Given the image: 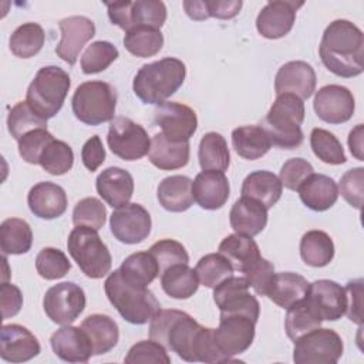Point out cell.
Listing matches in <instances>:
<instances>
[{"instance_id":"1f68e13d","label":"cell","mask_w":364,"mask_h":364,"mask_svg":"<svg viewBox=\"0 0 364 364\" xmlns=\"http://www.w3.org/2000/svg\"><path fill=\"white\" fill-rule=\"evenodd\" d=\"M309 284L307 279L297 273H274L266 296L279 307L287 309L307 294Z\"/></svg>"},{"instance_id":"be15d7a7","label":"cell","mask_w":364,"mask_h":364,"mask_svg":"<svg viewBox=\"0 0 364 364\" xmlns=\"http://www.w3.org/2000/svg\"><path fill=\"white\" fill-rule=\"evenodd\" d=\"M185 13L196 21H202L209 18L208 9H206V0H185L183 1Z\"/></svg>"},{"instance_id":"d6986e66","label":"cell","mask_w":364,"mask_h":364,"mask_svg":"<svg viewBox=\"0 0 364 364\" xmlns=\"http://www.w3.org/2000/svg\"><path fill=\"white\" fill-rule=\"evenodd\" d=\"M306 299L321 320L336 321L346 314L347 294L337 282L320 279L310 283Z\"/></svg>"},{"instance_id":"e7e4bbea","label":"cell","mask_w":364,"mask_h":364,"mask_svg":"<svg viewBox=\"0 0 364 364\" xmlns=\"http://www.w3.org/2000/svg\"><path fill=\"white\" fill-rule=\"evenodd\" d=\"M348 146L353 154L358 161H363V124H358L354 129H351L348 135Z\"/></svg>"},{"instance_id":"c3c4849f","label":"cell","mask_w":364,"mask_h":364,"mask_svg":"<svg viewBox=\"0 0 364 364\" xmlns=\"http://www.w3.org/2000/svg\"><path fill=\"white\" fill-rule=\"evenodd\" d=\"M7 128L11 136L18 141L23 135L33 129L47 128V119L36 114L27 101H20L9 112Z\"/></svg>"},{"instance_id":"cb8c5ba5","label":"cell","mask_w":364,"mask_h":364,"mask_svg":"<svg viewBox=\"0 0 364 364\" xmlns=\"http://www.w3.org/2000/svg\"><path fill=\"white\" fill-rule=\"evenodd\" d=\"M229 192V181L222 171H202L192 181L193 199L202 209H220L228 202Z\"/></svg>"},{"instance_id":"52a82bcc","label":"cell","mask_w":364,"mask_h":364,"mask_svg":"<svg viewBox=\"0 0 364 364\" xmlns=\"http://www.w3.org/2000/svg\"><path fill=\"white\" fill-rule=\"evenodd\" d=\"M67 249L81 272L90 279H101L111 270V253L95 229L75 226L68 235Z\"/></svg>"},{"instance_id":"ba28073f","label":"cell","mask_w":364,"mask_h":364,"mask_svg":"<svg viewBox=\"0 0 364 364\" xmlns=\"http://www.w3.org/2000/svg\"><path fill=\"white\" fill-rule=\"evenodd\" d=\"M77 119L87 125H101L112 121L117 108V91L105 81L80 84L71 100Z\"/></svg>"},{"instance_id":"7dc6e473","label":"cell","mask_w":364,"mask_h":364,"mask_svg":"<svg viewBox=\"0 0 364 364\" xmlns=\"http://www.w3.org/2000/svg\"><path fill=\"white\" fill-rule=\"evenodd\" d=\"M118 48L109 41L91 43L81 55V70L84 74H97L107 70L117 58Z\"/></svg>"},{"instance_id":"6125c7cd","label":"cell","mask_w":364,"mask_h":364,"mask_svg":"<svg viewBox=\"0 0 364 364\" xmlns=\"http://www.w3.org/2000/svg\"><path fill=\"white\" fill-rule=\"evenodd\" d=\"M242 4L243 3L240 0H206L209 17H216L220 20H228L237 16Z\"/></svg>"},{"instance_id":"bcb514c9","label":"cell","mask_w":364,"mask_h":364,"mask_svg":"<svg viewBox=\"0 0 364 364\" xmlns=\"http://www.w3.org/2000/svg\"><path fill=\"white\" fill-rule=\"evenodd\" d=\"M38 164L51 175H64L73 168L74 152L67 142L54 138L44 148Z\"/></svg>"},{"instance_id":"9f6ffc18","label":"cell","mask_w":364,"mask_h":364,"mask_svg":"<svg viewBox=\"0 0 364 364\" xmlns=\"http://www.w3.org/2000/svg\"><path fill=\"white\" fill-rule=\"evenodd\" d=\"M242 273H243V277L247 280L249 286L259 296H266L269 284L274 276V266L267 259L260 256Z\"/></svg>"},{"instance_id":"7402d4cb","label":"cell","mask_w":364,"mask_h":364,"mask_svg":"<svg viewBox=\"0 0 364 364\" xmlns=\"http://www.w3.org/2000/svg\"><path fill=\"white\" fill-rule=\"evenodd\" d=\"M314 68L306 61H289L282 65L274 78V91L279 94H294L301 100H307L316 90Z\"/></svg>"},{"instance_id":"f6af8a7d","label":"cell","mask_w":364,"mask_h":364,"mask_svg":"<svg viewBox=\"0 0 364 364\" xmlns=\"http://www.w3.org/2000/svg\"><path fill=\"white\" fill-rule=\"evenodd\" d=\"M310 145L314 155L324 164L341 165L347 161L341 142L327 129L314 128L310 134Z\"/></svg>"},{"instance_id":"9c48e42d","label":"cell","mask_w":364,"mask_h":364,"mask_svg":"<svg viewBox=\"0 0 364 364\" xmlns=\"http://www.w3.org/2000/svg\"><path fill=\"white\" fill-rule=\"evenodd\" d=\"M293 343L296 364H336L344 350L341 337L331 328L317 327Z\"/></svg>"},{"instance_id":"e575fe53","label":"cell","mask_w":364,"mask_h":364,"mask_svg":"<svg viewBox=\"0 0 364 364\" xmlns=\"http://www.w3.org/2000/svg\"><path fill=\"white\" fill-rule=\"evenodd\" d=\"M218 250L229 260L233 270H237L240 273L260 257L259 246L252 239V236L240 233L228 235L220 242Z\"/></svg>"},{"instance_id":"6da1fadb","label":"cell","mask_w":364,"mask_h":364,"mask_svg":"<svg viewBox=\"0 0 364 364\" xmlns=\"http://www.w3.org/2000/svg\"><path fill=\"white\" fill-rule=\"evenodd\" d=\"M318 54L330 73L343 78L357 77L364 71V34L348 20H334L323 33Z\"/></svg>"},{"instance_id":"5b68a950","label":"cell","mask_w":364,"mask_h":364,"mask_svg":"<svg viewBox=\"0 0 364 364\" xmlns=\"http://www.w3.org/2000/svg\"><path fill=\"white\" fill-rule=\"evenodd\" d=\"M200 324L181 310H159L151 320L149 337L192 363V347Z\"/></svg>"},{"instance_id":"db71d44e","label":"cell","mask_w":364,"mask_h":364,"mask_svg":"<svg viewBox=\"0 0 364 364\" xmlns=\"http://www.w3.org/2000/svg\"><path fill=\"white\" fill-rule=\"evenodd\" d=\"M54 139L47 128H37L23 135L18 142V154L27 162L37 165L44 148Z\"/></svg>"},{"instance_id":"4316f807","label":"cell","mask_w":364,"mask_h":364,"mask_svg":"<svg viewBox=\"0 0 364 364\" xmlns=\"http://www.w3.org/2000/svg\"><path fill=\"white\" fill-rule=\"evenodd\" d=\"M230 226L236 233L246 236L259 235L267 225V209L256 199L242 196L229 212Z\"/></svg>"},{"instance_id":"7bdbcfd3","label":"cell","mask_w":364,"mask_h":364,"mask_svg":"<svg viewBox=\"0 0 364 364\" xmlns=\"http://www.w3.org/2000/svg\"><path fill=\"white\" fill-rule=\"evenodd\" d=\"M164 46V36L159 28L135 27L125 33L124 47L135 57H152L161 51Z\"/></svg>"},{"instance_id":"816d5d0a","label":"cell","mask_w":364,"mask_h":364,"mask_svg":"<svg viewBox=\"0 0 364 364\" xmlns=\"http://www.w3.org/2000/svg\"><path fill=\"white\" fill-rule=\"evenodd\" d=\"M107 219V209L97 198H84L74 206L73 223L75 226H87L91 229H101Z\"/></svg>"},{"instance_id":"680465c9","label":"cell","mask_w":364,"mask_h":364,"mask_svg":"<svg viewBox=\"0 0 364 364\" xmlns=\"http://www.w3.org/2000/svg\"><path fill=\"white\" fill-rule=\"evenodd\" d=\"M346 294H347V310L346 314L347 317L357 323L358 326L363 324V314H361V307H363V279H354L347 283L344 287Z\"/></svg>"},{"instance_id":"f546056e","label":"cell","mask_w":364,"mask_h":364,"mask_svg":"<svg viewBox=\"0 0 364 364\" xmlns=\"http://www.w3.org/2000/svg\"><path fill=\"white\" fill-rule=\"evenodd\" d=\"M159 205L169 212H185L193 205L192 179L185 175L164 178L156 191Z\"/></svg>"},{"instance_id":"9a60e30c","label":"cell","mask_w":364,"mask_h":364,"mask_svg":"<svg viewBox=\"0 0 364 364\" xmlns=\"http://www.w3.org/2000/svg\"><path fill=\"white\" fill-rule=\"evenodd\" d=\"M151 226V215L139 203L122 205L109 218V228L114 237L125 245L141 243L148 237Z\"/></svg>"},{"instance_id":"4dcf8cb0","label":"cell","mask_w":364,"mask_h":364,"mask_svg":"<svg viewBox=\"0 0 364 364\" xmlns=\"http://www.w3.org/2000/svg\"><path fill=\"white\" fill-rule=\"evenodd\" d=\"M92 344L94 355L111 351L119 338L118 324L107 314H90L80 326Z\"/></svg>"},{"instance_id":"6f0895ef","label":"cell","mask_w":364,"mask_h":364,"mask_svg":"<svg viewBox=\"0 0 364 364\" xmlns=\"http://www.w3.org/2000/svg\"><path fill=\"white\" fill-rule=\"evenodd\" d=\"M363 183H364V168L357 166L348 169L340 179V193L344 200L355 209H361L363 205Z\"/></svg>"},{"instance_id":"f907efd6","label":"cell","mask_w":364,"mask_h":364,"mask_svg":"<svg viewBox=\"0 0 364 364\" xmlns=\"http://www.w3.org/2000/svg\"><path fill=\"white\" fill-rule=\"evenodd\" d=\"M149 253L159 266V274L175 264H188L189 255L182 243L173 239H162L149 247Z\"/></svg>"},{"instance_id":"3957f363","label":"cell","mask_w":364,"mask_h":364,"mask_svg":"<svg viewBox=\"0 0 364 364\" xmlns=\"http://www.w3.org/2000/svg\"><path fill=\"white\" fill-rule=\"evenodd\" d=\"M304 102L294 94H279L266 114L262 128L272 145L282 149H294L301 145L304 135L300 125L304 121Z\"/></svg>"},{"instance_id":"ac0fdd59","label":"cell","mask_w":364,"mask_h":364,"mask_svg":"<svg viewBox=\"0 0 364 364\" xmlns=\"http://www.w3.org/2000/svg\"><path fill=\"white\" fill-rule=\"evenodd\" d=\"M61 40L55 47V54L68 65H74L80 51L95 36V24L84 16L65 17L58 23Z\"/></svg>"},{"instance_id":"ffe728a7","label":"cell","mask_w":364,"mask_h":364,"mask_svg":"<svg viewBox=\"0 0 364 364\" xmlns=\"http://www.w3.org/2000/svg\"><path fill=\"white\" fill-rule=\"evenodd\" d=\"M303 1H269L260 10L256 18V28L264 38H280L290 33L296 21V11L303 6Z\"/></svg>"},{"instance_id":"30bf717a","label":"cell","mask_w":364,"mask_h":364,"mask_svg":"<svg viewBox=\"0 0 364 364\" xmlns=\"http://www.w3.org/2000/svg\"><path fill=\"white\" fill-rule=\"evenodd\" d=\"M108 17L112 24L129 31L135 27L161 28L166 20V7L159 0H136L107 3Z\"/></svg>"},{"instance_id":"d6a6232c","label":"cell","mask_w":364,"mask_h":364,"mask_svg":"<svg viewBox=\"0 0 364 364\" xmlns=\"http://www.w3.org/2000/svg\"><path fill=\"white\" fill-rule=\"evenodd\" d=\"M283 185L270 171H255L249 173L242 183V196L259 200L266 209L273 208L282 196Z\"/></svg>"},{"instance_id":"603a6c76","label":"cell","mask_w":364,"mask_h":364,"mask_svg":"<svg viewBox=\"0 0 364 364\" xmlns=\"http://www.w3.org/2000/svg\"><path fill=\"white\" fill-rule=\"evenodd\" d=\"M54 354L67 363H87L92 353V344L81 327L63 326L50 337Z\"/></svg>"},{"instance_id":"f5cc1de1","label":"cell","mask_w":364,"mask_h":364,"mask_svg":"<svg viewBox=\"0 0 364 364\" xmlns=\"http://www.w3.org/2000/svg\"><path fill=\"white\" fill-rule=\"evenodd\" d=\"M128 364L138 363H154V364H169L171 357L166 353V348L155 340H142L134 344L128 354L124 358Z\"/></svg>"},{"instance_id":"4fadbf2b","label":"cell","mask_w":364,"mask_h":364,"mask_svg":"<svg viewBox=\"0 0 364 364\" xmlns=\"http://www.w3.org/2000/svg\"><path fill=\"white\" fill-rule=\"evenodd\" d=\"M255 326L256 321L246 314H220L219 327L215 328V337L218 346L229 361H232L235 355L245 353L252 346L256 333Z\"/></svg>"},{"instance_id":"44dd1931","label":"cell","mask_w":364,"mask_h":364,"mask_svg":"<svg viewBox=\"0 0 364 364\" xmlns=\"http://www.w3.org/2000/svg\"><path fill=\"white\" fill-rule=\"evenodd\" d=\"M41 351L37 337L20 324H4L0 330V357L9 363H24Z\"/></svg>"},{"instance_id":"8d00e7d4","label":"cell","mask_w":364,"mask_h":364,"mask_svg":"<svg viewBox=\"0 0 364 364\" xmlns=\"http://www.w3.org/2000/svg\"><path fill=\"white\" fill-rule=\"evenodd\" d=\"M33 232L30 225L18 218H9L0 225V247L4 256L24 255L31 249Z\"/></svg>"},{"instance_id":"74e56055","label":"cell","mask_w":364,"mask_h":364,"mask_svg":"<svg viewBox=\"0 0 364 364\" xmlns=\"http://www.w3.org/2000/svg\"><path fill=\"white\" fill-rule=\"evenodd\" d=\"M300 256L311 267H324L334 257L333 239L323 230H309L300 240Z\"/></svg>"},{"instance_id":"d590c367","label":"cell","mask_w":364,"mask_h":364,"mask_svg":"<svg viewBox=\"0 0 364 364\" xmlns=\"http://www.w3.org/2000/svg\"><path fill=\"white\" fill-rule=\"evenodd\" d=\"M161 286L169 297L183 300L198 291L199 280L195 269L188 264H175L161 273Z\"/></svg>"},{"instance_id":"277c9868","label":"cell","mask_w":364,"mask_h":364,"mask_svg":"<svg viewBox=\"0 0 364 364\" xmlns=\"http://www.w3.org/2000/svg\"><path fill=\"white\" fill-rule=\"evenodd\" d=\"M109 303L121 317L131 324H145L161 310V304L148 287H139L127 282L119 269L109 273L104 283Z\"/></svg>"},{"instance_id":"f1b7e54d","label":"cell","mask_w":364,"mask_h":364,"mask_svg":"<svg viewBox=\"0 0 364 364\" xmlns=\"http://www.w3.org/2000/svg\"><path fill=\"white\" fill-rule=\"evenodd\" d=\"M301 202L311 210L330 209L338 198V188L333 178L323 173H311L297 189Z\"/></svg>"},{"instance_id":"ee69618b","label":"cell","mask_w":364,"mask_h":364,"mask_svg":"<svg viewBox=\"0 0 364 364\" xmlns=\"http://www.w3.org/2000/svg\"><path fill=\"white\" fill-rule=\"evenodd\" d=\"M199 284L213 289L225 279L233 276V267L220 253H209L199 259L195 267Z\"/></svg>"},{"instance_id":"8992f818","label":"cell","mask_w":364,"mask_h":364,"mask_svg":"<svg viewBox=\"0 0 364 364\" xmlns=\"http://www.w3.org/2000/svg\"><path fill=\"white\" fill-rule=\"evenodd\" d=\"M70 85L67 71L57 65H46L37 71L30 82L26 101L41 118H53L63 108Z\"/></svg>"},{"instance_id":"ab89813d","label":"cell","mask_w":364,"mask_h":364,"mask_svg":"<svg viewBox=\"0 0 364 364\" xmlns=\"http://www.w3.org/2000/svg\"><path fill=\"white\" fill-rule=\"evenodd\" d=\"M321 321L323 320L304 296L303 299L287 307V314L284 320L286 334L291 341H296L303 334L320 327Z\"/></svg>"},{"instance_id":"11a10c76","label":"cell","mask_w":364,"mask_h":364,"mask_svg":"<svg viewBox=\"0 0 364 364\" xmlns=\"http://www.w3.org/2000/svg\"><path fill=\"white\" fill-rule=\"evenodd\" d=\"M314 169L311 164L303 158L287 159L279 173L282 185L290 191H297L299 186L311 175Z\"/></svg>"},{"instance_id":"91938a15","label":"cell","mask_w":364,"mask_h":364,"mask_svg":"<svg viewBox=\"0 0 364 364\" xmlns=\"http://www.w3.org/2000/svg\"><path fill=\"white\" fill-rule=\"evenodd\" d=\"M81 161L82 165L91 172L97 171L102 165L105 161V149L98 135H94L85 141L81 148Z\"/></svg>"},{"instance_id":"83f0119b","label":"cell","mask_w":364,"mask_h":364,"mask_svg":"<svg viewBox=\"0 0 364 364\" xmlns=\"http://www.w3.org/2000/svg\"><path fill=\"white\" fill-rule=\"evenodd\" d=\"M189 152L188 141H172L159 132L151 141L148 159L158 169L173 171L183 168L189 162Z\"/></svg>"},{"instance_id":"d4e9b609","label":"cell","mask_w":364,"mask_h":364,"mask_svg":"<svg viewBox=\"0 0 364 364\" xmlns=\"http://www.w3.org/2000/svg\"><path fill=\"white\" fill-rule=\"evenodd\" d=\"M27 203L34 216L50 220L60 218L67 210V195L54 182H38L30 189Z\"/></svg>"},{"instance_id":"484cf974","label":"cell","mask_w":364,"mask_h":364,"mask_svg":"<svg viewBox=\"0 0 364 364\" xmlns=\"http://www.w3.org/2000/svg\"><path fill=\"white\" fill-rule=\"evenodd\" d=\"M95 188L98 195L111 208H119L127 205L132 198L134 178L122 168L109 166L97 176Z\"/></svg>"},{"instance_id":"94428289","label":"cell","mask_w":364,"mask_h":364,"mask_svg":"<svg viewBox=\"0 0 364 364\" xmlns=\"http://www.w3.org/2000/svg\"><path fill=\"white\" fill-rule=\"evenodd\" d=\"M0 303L3 318L16 316L23 306V294L20 289L11 283L3 282L0 287Z\"/></svg>"},{"instance_id":"f35d334b","label":"cell","mask_w":364,"mask_h":364,"mask_svg":"<svg viewBox=\"0 0 364 364\" xmlns=\"http://www.w3.org/2000/svg\"><path fill=\"white\" fill-rule=\"evenodd\" d=\"M202 171L225 172L230 164V154L226 139L219 132H208L202 136L198 149Z\"/></svg>"},{"instance_id":"8fae6325","label":"cell","mask_w":364,"mask_h":364,"mask_svg":"<svg viewBox=\"0 0 364 364\" xmlns=\"http://www.w3.org/2000/svg\"><path fill=\"white\" fill-rule=\"evenodd\" d=\"M107 142L111 152L124 161L141 159L151 148L145 128L128 117H115L111 121Z\"/></svg>"},{"instance_id":"5bb4252c","label":"cell","mask_w":364,"mask_h":364,"mask_svg":"<svg viewBox=\"0 0 364 364\" xmlns=\"http://www.w3.org/2000/svg\"><path fill=\"white\" fill-rule=\"evenodd\" d=\"M249 283L245 277L230 276L213 287V300L220 314L240 313L249 316L257 323L260 304L257 299L249 293Z\"/></svg>"},{"instance_id":"7c38bea8","label":"cell","mask_w":364,"mask_h":364,"mask_svg":"<svg viewBox=\"0 0 364 364\" xmlns=\"http://www.w3.org/2000/svg\"><path fill=\"white\" fill-rule=\"evenodd\" d=\"M43 307L47 317L60 326L75 321L85 309L84 290L73 283L63 282L51 286L43 299Z\"/></svg>"},{"instance_id":"681fc988","label":"cell","mask_w":364,"mask_h":364,"mask_svg":"<svg viewBox=\"0 0 364 364\" xmlns=\"http://www.w3.org/2000/svg\"><path fill=\"white\" fill-rule=\"evenodd\" d=\"M71 269L67 255L55 247H43L36 256V270L46 280L64 277Z\"/></svg>"},{"instance_id":"7a4b0ae2","label":"cell","mask_w":364,"mask_h":364,"mask_svg":"<svg viewBox=\"0 0 364 364\" xmlns=\"http://www.w3.org/2000/svg\"><path fill=\"white\" fill-rule=\"evenodd\" d=\"M186 67L175 57L144 64L134 77L132 90L144 104L159 105L173 95L185 81Z\"/></svg>"},{"instance_id":"2e32d148","label":"cell","mask_w":364,"mask_h":364,"mask_svg":"<svg viewBox=\"0 0 364 364\" xmlns=\"http://www.w3.org/2000/svg\"><path fill=\"white\" fill-rule=\"evenodd\" d=\"M154 122L172 141H189L198 128L196 112L181 102L165 101L154 111Z\"/></svg>"},{"instance_id":"60d3db41","label":"cell","mask_w":364,"mask_h":364,"mask_svg":"<svg viewBox=\"0 0 364 364\" xmlns=\"http://www.w3.org/2000/svg\"><path fill=\"white\" fill-rule=\"evenodd\" d=\"M119 272L127 282L146 287L159 274V266L149 252H136L125 257Z\"/></svg>"},{"instance_id":"e0dca14e","label":"cell","mask_w":364,"mask_h":364,"mask_svg":"<svg viewBox=\"0 0 364 364\" xmlns=\"http://www.w3.org/2000/svg\"><path fill=\"white\" fill-rule=\"evenodd\" d=\"M313 108L321 121L337 125L347 122L353 117L355 101L347 87L328 84L316 92Z\"/></svg>"},{"instance_id":"836d02e7","label":"cell","mask_w":364,"mask_h":364,"mask_svg":"<svg viewBox=\"0 0 364 364\" xmlns=\"http://www.w3.org/2000/svg\"><path fill=\"white\" fill-rule=\"evenodd\" d=\"M232 145L239 156L255 161L269 152L272 142L262 127L243 125L232 131Z\"/></svg>"},{"instance_id":"b9f144b4","label":"cell","mask_w":364,"mask_h":364,"mask_svg":"<svg viewBox=\"0 0 364 364\" xmlns=\"http://www.w3.org/2000/svg\"><path fill=\"white\" fill-rule=\"evenodd\" d=\"M46 34L40 24L24 23L18 26L9 40L10 51L18 58H30L36 55L44 46Z\"/></svg>"}]
</instances>
